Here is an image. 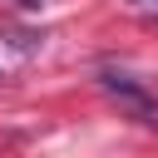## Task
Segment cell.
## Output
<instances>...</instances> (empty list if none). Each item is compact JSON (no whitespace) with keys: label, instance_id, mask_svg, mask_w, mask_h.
<instances>
[{"label":"cell","instance_id":"6da1fadb","mask_svg":"<svg viewBox=\"0 0 158 158\" xmlns=\"http://www.w3.org/2000/svg\"><path fill=\"white\" fill-rule=\"evenodd\" d=\"M104 89H109V94H118L138 118H148V123H153V104H148V94H143L133 79H123V74H104Z\"/></svg>","mask_w":158,"mask_h":158},{"label":"cell","instance_id":"7a4b0ae2","mask_svg":"<svg viewBox=\"0 0 158 158\" xmlns=\"http://www.w3.org/2000/svg\"><path fill=\"white\" fill-rule=\"evenodd\" d=\"M15 5H20V10H35V5H40V0H15Z\"/></svg>","mask_w":158,"mask_h":158},{"label":"cell","instance_id":"3957f363","mask_svg":"<svg viewBox=\"0 0 158 158\" xmlns=\"http://www.w3.org/2000/svg\"><path fill=\"white\" fill-rule=\"evenodd\" d=\"M133 5H158V0H133Z\"/></svg>","mask_w":158,"mask_h":158}]
</instances>
